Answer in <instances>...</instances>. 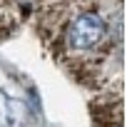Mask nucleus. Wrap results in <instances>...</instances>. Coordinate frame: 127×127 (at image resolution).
<instances>
[{
    "mask_svg": "<svg viewBox=\"0 0 127 127\" xmlns=\"http://www.w3.org/2000/svg\"><path fill=\"white\" fill-rule=\"evenodd\" d=\"M105 37V23L95 13L77 15L67 28V45L72 50H92Z\"/></svg>",
    "mask_w": 127,
    "mask_h": 127,
    "instance_id": "obj_1",
    "label": "nucleus"
}]
</instances>
